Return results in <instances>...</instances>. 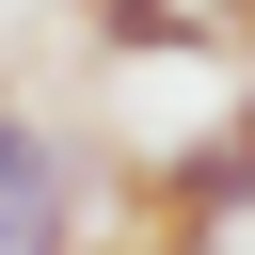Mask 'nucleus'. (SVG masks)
Here are the masks:
<instances>
[{"label": "nucleus", "mask_w": 255, "mask_h": 255, "mask_svg": "<svg viewBox=\"0 0 255 255\" xmlns=\"http://www.w3.org/2000/svg\"><path fill=\"white\" fill-rule=\"evenodd\" d=\"M96 239V175H80V143L32 112V96H0V255H80Z\"/></svg>", "instance_id": "nucleus-1"}, {"label": "nucleus", "mask_w": 255, "mask_h": 255, "mask_svg": "<svg viewBox=\"0 0 255 255\" xmlns=\"http://www.w3.org/2000/svg\"><path fill=\"white\" fill-rule=\"evenodd\" d=\"M80 48L96 64H223L207 0H80Z\"/></svg>", "instance_id": "nucleus-2"}, {"label": "nucleus", "mask_w": 255, "mask_h": 255, "mask_svg": "<svg viewBox=\"0 0 255 255\" xmlns=\"http://www.w3.org/2000/svg\"><path fill=\"white\" fill-rule=\"evenodd\" d=\"M207 143H223V175H239V191H255V64H239V96H223V112H207Z\"/></svg>", "instance_id": "nucleus-3"}, {"label": "nucleus", "mask_w": 255, "mask_h": 255, "mask_svg": "<svg viewBox=\"0 0 255 255\" xmlns=\"http://www.w3.org/2000/svg\"><path fill=\"white\" fill-rule=\"evenodd\" d=\"M80 255H143V239H80Z\"/></svg>", "instance_id": "nucleus-4"}]
</instances>
